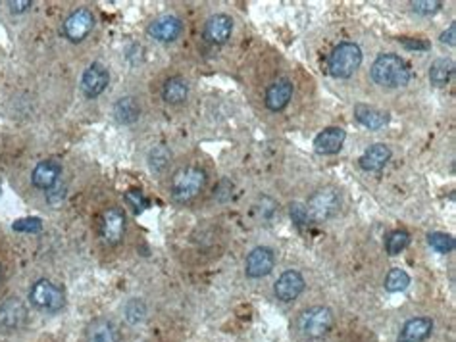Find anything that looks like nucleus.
I'll list each match as a JSON object with an SVG mask.
<instances>
[{"mask_svg":"<svg viewBox=\"0 0 456 342\" xmlns=\"http://www.w3.org/2000/svg\"><path fill=\"white\" fill-rule=\"evenodd\" d=\"M354 117H356L358 124L372 131L383 129L389 124V114L385 110L374 108V106H368V104H356L354 106Z\"/></svg>","mask_w":456,"mask_h":342,"instance_id":"20","label":"nucleus"},{"mask_svg":"<svg viewBox=\"0 0 456 342\" xmlns=\"http://www.w3.org/2000/svg\"><path fill=\"white\" fill-rule=\"evenodd\" d=\"M144 314H147V309H144V304L141 300H131L127 306H125V317H127V322L130 323H139L144 319Z\"/></svg>","mask_w":456,"mask_h":342,"instance_id":"30","label":"nucleus"},{"mask_svg":"<svg viewBox=\"0 0 456 342\" xmlns=\"http://www.w3.org/2000/svg\"><path fill=\"white\" fill-rule=\"evenodd\" d=\"M334 323L335 319L331 309L326 308V306H314V308L304 309L299 315L297 327H299L300 335L308 341H320V338L329 335V331L334 329Z\"/></svg>","mask_w":456,"mask_h":342,"instance_id":"3","label":"nucleus"},{"mask_svg":"<svg viewBox=\"0 0 456 342\" xmlns=\"http://www.w3.org/2000/svg\"><path fill=\"white\" fill-rule=\"evenodd\" d=\"M206 185V173L197 165H187L171 175L170 192L171 199L179 204H187L203 192Z\"/></svg>","mask_w":456,"mask_h":342,"instance_id":"2","label":"nucleus"},{"mask_svg":"<svg viewBox=\"0 0 456 342\" xmlns=\"http://www.w3.org/2000/svg\"><path fill=\"white\" fill-rule=\"evenodd\" d=\"M370 76H372V81L380 87L399 89L410 81V68L401 56L382 54L372 64Z\"/></svg>","mask_w":456,"mask_h":342,"instance_id":"1","label":"nucleus"},{"mask_svg":"<svg viewBox=\"0 0 456 342\" xmlns=\"http://www.w3.org/2000/svg\"><path fill=\"white\" fill-rule=\"evenodd\" d=\"M273 266H275V256H273L272 248L258 247L246 256L245 271L251 279H260V277L272 273Z\"/></svg>","mask_w":456,"mask_h":342,"instance_id":"10","label":"nucleus"},{"mask_svg":"<svg viewBox=\"0 0 456 342\" xmlns=\"http://www.w3.org/2000/svg\"><path fill=\"white\" fill-rule=\"evenodd\" d=\"M12 229L14 231H18V233H39L42 229V221L39 218H23V219H18L14 225H12Z\"/></svg>","mask_w":456,"mask_h":342,"instance_id":"28","label":"nucleus"},{"mask_svg":"<svg viewBox=\"0 0 456 342\" xmlns=\"http://www.w3.org/2000/svg\"><path fill=\"white\" fill-rule=\"evenodd\" d=\"M168 158H170V154L166 152V148L158 146V148H154V151L150 152V165H152L154 170H162L164 165L168 164Z\"/></svg>","mask_w":456,"mask_h":342,"instance_id":"33","label":"nucleus"},{"mask_svg":"<svg viewBox=\"0 0 456 342\" xmlns=\"http://www.w3.org/2000/svg\"><path fill=\"white\" fill-rule=\"evenodd\" d=\"M95 28V16L87 8H77L64 21V37L72 42H81Z\"/></svg>","mask_w":456,"mask_h":342,"instance_id":"7","label":"nucleus"},{"mask_svg":"<svg viewBox=\"0 0 456 342\" xmlns=\"http://www.w3.org/2000/svg\"><path fill=\"white\" fill-rule=\"evenodd\" d=\"M110 83L108 69L104 68L101 62L91 64L81 77V90L87 98H96L98 95H103Z\"/></svg>","mask_w":456,"mask_h":342,"instance_id":"9","label":"nucleus"},{"mask_svg":"<svg viewBox=\"0 0 456 342\" xmlns=\"http://www.w3.org/2000/svg\"><path fill=\"white\" fill-rule=\"evenodd\" d=\"M455 33H456V25H455V23H450L449 31H445V33L441 35V42H445V45H449V47H455V42H456Z\"/></svg>","mask_w":456,"mask_h":342,"instance_id":"36","label":"nucleus"},{"mask_svg":"<svg viewBox=\"0 0 456 342\" xmlns=\"http://www.w3.org/2000/svg\"><path fill=\"white\" fill-rule=\"evenodd\" d=\"M114 117L118 124L131 125L141 117V106L133 96H123L114 104Z\"/></svg>","mask_w":456,"mask_h":342,"instance_id":"22","label":"nucleus"},{"mask_svg":"<svg viewBox=\"0 0 456 342\" xmlns=\"http://www.w3.org/2000/svg\"><path fill=\"white\" fill-rule=\"evenodd\" d=\"M183 31V23L176 16H160L154 21H150L147 33L158 42H173Z\"/></svg>","mask_w":456,"mask_h":342,"instance_id":"11","label":"nucleus"},{"mask_svg":"<svg viewBox=\"0 0 456 342\" xmlns=\"http://www.w3.org/2000/svg\"><path fill=\"white\" fill-rule=\"evenodd\" d=\"M410 285V275L404 269H391L385 277V288L389 293H402Z\"/></svg>","mask_w":456,"mask_h":342,"instance_id":"25","label":"nucleus"},{"mask_svg":"<svg viewBox=\"0 0 456 342\" xmlns=\"http://www.w3.org/2000/svg\"><path fill=\"white\" fill-rule=\"evenodd\" d=\"M402 45L406 48H410V50H428L429 47L428 41H409V39H404Z\"/></svg>","mask_w":456,"mask_h":342,"instance_id":"37","label":"nucleus"},{"mask_svg":"<svg viewBox=\"0 0 456 342\" xmlns=\"http://www.w3.org/2000/svg\"><path fill=\"white\" fill-rule=\"evenodd\" d=\"M187 95H189V85H187L183 77H170V79H166L162 87V96L166 102L181 104L187 100Z\"/></svg>","mask_w":456,"mask_h":342,"instance_id":"23","label":"nucleus"},{"mask_svg":"<svg viewBox=\"0 0 456 342\" xmlns=\"http://www.w3.org/2000/svg\"><path fill=\"white\" fill-rule=\"evenodd\" d=\"M31 0H12V2H8V6L10 10L14 12V14H23V12H28L29 8H31Z\"/></svg>","mask_w":456,"mask_h":342,"instance_id":"34","label":"nucleus"},{"mask_svg":"<svg viewBox=\"0 0 456 342\" xmlns=\"http://www.w3.org/2000/svg\"><path fill=\"white\" fill-rule=\"evenodd\" d=\"M410 244V235L406 231H393L385 240V250L389 256H397L401 254L404 248Z\"/></svg>","mask_w":456,"mask_h":342,"instance_id":"26","label":"nucleus"},{"mask_svg":"<svg viewBox=\"0 0 456 342\" xmlns=\"http://www.w3.org/2000/svg\"><path fill=\"white\" fill-rule=\"evenodd\" d=\"M339 206L341 199L335 189H331V187L318 189V191L312 192L310 199H308V218L312 219V221H326V219H331L335 213L339 212Z\"/></svg>","mask_w":456,"mask_h":342,"instance_id":"6","label":"nucleus"},{"mask_svg":"<svg viewBox=\"0 0 456 342\" xmlns=\"http://www.w3.org/2000/svg\"><path fill=\"white\" fill-rule=\"evenodd\" d=\"M291 218H293V221L299 227L308 225V221H310V218H308L307 206L300 204V202H293V204H291Z\"/></svg>","mask_w":456,"mask_h":342,"instance_id":"32","label":"nucleus"},{"mask_svg":"<svg viewBox=\"0 0 456 342\" xmlns=\"http://www.w3.org/2000/svg\"><path fill=\"white\" fill-rule=\"evenodd\" d=\"M345 138H347V133L341 129V127H327L314 141V151L318 152V154H324V156L337 154L343 148Z\"/></svg>","mask_w":456,"mask_h":342,"instance_id":"18","label":"nucleus"},{"mask_svg":"<svg viewBox=\"0 0 456 342\" xmlns=\"http://www.w3.org/2000/svg\"><path fill=\"white\" fill-rule=\"evenodd\" d=\"M28 323V308L20 300H6L0 304V329L18 331Z\"/></svg>","mask_w":456,"mask_h":342,"instance_id":"13","label":"nucleus"},{"mask_svg":"<svg viewBox=\"0 0 456 342\" xmlns=\"http://www.w3.org/2000/svg\"><path fill=\"white\" fill-rule=\"evenodd\" d=\"M443 2L439 0H416L412 2V10L420 16H433L441 10Z\"/></svg>","mask_w":456,"mask_h":342,"instance_id":"29","label":"nucleus"},{"mask_svg":"<svg viewBox=\"0 0 456 342\" xmlns=\"http://www.w3.org/2000/svg\"><path fill=\"white\" fill-rule=\"evenodd\" d=\"M120 329L104 317L93 319L85 329V341L87 342H120Z\"/></svg>","mask_w":456,"mask_h":342,"instance_id":"17","label":"nucleus"},{"mask_svg":"<svg viewBox=\"0 0 456 342\" xmlns=\"http://www.w3.org/2000/svg\"><path fill=\"white\" fill-rule=\"evenodd\" d=\"M391 158V148L385 144H372L360 158V167L366 171H380Z\"/></svg>","mask_w":456,"mask_h":342,"instance_id":"21","label":"nucleus"},{"mask_svg":"<svg viewBox=\"0 0 456 342\" xmlns=\"http://www.w3.org/2000/svg\"><path fill=\"white\" fill-rule=\"evenodd\" d=\"M293 96V83L289 79H275L266 90V108L272 112H281Z\"/></svg>","mask_w":456,"mask_h":342,"instance_id":"16","label":"nucleus"},{"mask_svg":"<svg viewBox=\"0 0 456 342\" xmlns=\"http://www.w3.org/2000/svg\"><path fill=\"white\" fill-rule=\"evenodd\" d=\"M125 202L133 208V212L139 213L143 212L147 204H149V200L144 199V194L139 189H133V191L125 192Z\"/></svg>","mask_w":456,"mask_h":342,"instance_id":"31","label":"nucleus"},{"mask_svg":"<svg viewBox=\"0 0 456 342\" xmlns=\"http://www.w3.org/2000/svg\"><path fill=\"white\" fill-rule=\"evenodd\" d=\"M62 173V164L55 158L50 160H45V162H39L35 165L33 173H31V183H33L37 189L41 191H48L58 183Z\"/></svg>","mask_w":456,"mask_h":342,"instance_id":"14","label":"nucleus"},{"mask_svg":"<svg viewBox=\"0 0 456 342\" xmlns=\"http://www.w3.org/2000/svg\"><path fill=\"white\" fill-rule=\"evenodd\" d=\"M433 331V322L429 317H412L404 323L399 333V342H423Z\"/></svg>","mask_w":456,"mask_h":342,"instance_id":"19","label":"nucleus"},{"mask_svg":"<svg viewBox=\"0 0 456 342\" xmlns=\"http://www.w3.org/2000/svg\"><path fill=\"white\" fill-rule=\"evenodd\" d=\"M29 300H31L35 308L47 312V314L62 312L64 306H66L64 290L48 279H41L35 283L31 290H29Z\"/></svg>","mask_w":456,"mask_h":342,"instance_id":"5","label":"nucleus"},{"mask_svg":"<svg viewBox=\"0 0 456 342\" xmlns=\"http://www.w3.org/2000/svg\"><path fill=\"white\" fill-rule=\"evenodd\" d=\"M428 242L429 247L441 254H449L455 250V239L447 233H439V231H437V233H429Z\"/></svg>","mask_w":456,"mask_h":342,"instance_id":"27","label":"nucleus"},{"mask_svg":"<svg viewBox=\"0 0 456 342\" xmlns=\"http://www.w3.org/2000/svg\"><path fill=\"white\" fill-rule=\"evenodd\" d=\"M125 235V216L120 208H108L101 219V237L106 244L116 247Z\"/></svg>","mask_w":456,"mask_h":342,"instance_id":"8","label":"nucleus"},{"mask_svg":"<svg viewBox=\"0 0 456 342\" xmlns=\"http://www.w3.org/2000/svg\"><path fill=\"white\" fill-rule=\"evenodd\" d=\"M302 290H304V277L299 271H295V269H289L285 273H281L275 287H273V293L281 302L297 300L302 295Z\"/></svg>","mask_w":456,"mask_h":342,"instance_id":"12","label":"nucleus"},{"mask_svg":"<svg viewBox=\"0 0 456 342\" xmlns=\"http://www.w3.org/2000/svg\"><path fill=\"white\" fill-rule=\"evenodd\" d=\"M48 199H50V202L52 204H58L62 199H64V194H66V191H64V187L60 185H55L52 189H48Z\"/></svg>","mask_w":456,"mask_h":342,"instance_id":"35","label":"nucleus"},{"mask_svg":"<svg viewBox=\"0 0 456 342\" xmlns=\"http://www.w3.org/2000/svg\"><path fill=\"white\" fill-rule=\"evenodd\" d=\"M0 275H2V271H0Z\"/></svg>","mask_w":456,"mask_h":342,"instance_id":"38","label":"nucleus"},{"mask_svg":"<svg viewBox=\"0 0 456 342\" xmlns=\"http://www.w3.org/2000/svg\"><path fill=\"white\" fill-rule=\"evenodd\" d=\"M452 76H455V64H452V60H447V58H439L429 68V81L435 87L449 85Z\"/></svg>","mask_w":456,"mask_h":342,"instance_id":"24","label":"nucleus"},{"mask_svg":"<svg viewBox=\"0 0 456 342\" xmlns=\"http://www.w3.org/2000/svg\"><path fill=\"white\" fill-rule=\"evenodd\" d=\"M233 31V20L227 14H216L205 23V39L212 45H224L229 41Z\"/></svg>","mask_w":456,"mask_h":342,"instance_id":"15","label":"nucleus"},{"mask_svg":"<svg viewBox=\"0 0 456 342\" xmlns=\"http://www.w3.org/2000/svg\"><path fill=\"white\" fill-rule=\"evenodd\" d=\"M362 64V50L354 42H341L329 56L327 69L335 79H348Z\"/></svg>","mask_w":456,"mask_h":342,"instance_id":"4","label":"nucleus"}]
</instances>
